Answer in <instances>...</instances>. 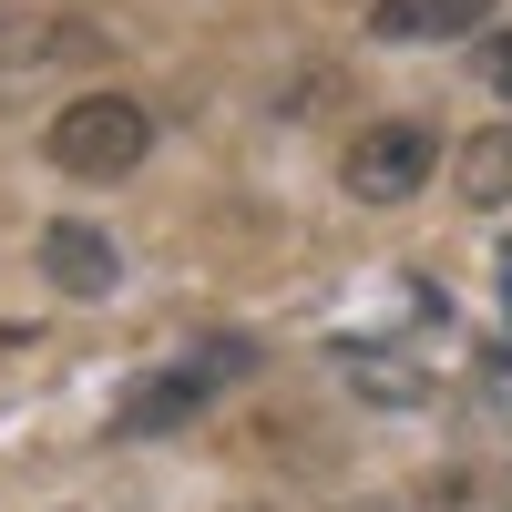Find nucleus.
Instances as JSON below:
<instances>
[{
	"label": "nucleus",
	"mask_w": 512,
	"mask_h": 512,
	"mask_svg": "<svg viewBox=\"0 0 512 512\" xmlns=\"http://www.w3.org/2000/svg\"><path fill=\"white\" fill-rule=\"evenodd\" d=\"M41 154H52V175H72V185H123L154 154V113L134 93H72L52 113V134H41Z\"/></svg>",
	"instance_id": "obj_1"
},
{
	"label": "nucleus",
	"mask_w": 512,
	"mask_h": 512,
	"mask_svg": "<svg viewBox=\"0 0 512 512\" xmlns=\"http://www.w3.org/2000/svg\"><path fill=\"white\" fill-rule=\"evenodd\" d=\"M236 369H256V349H246V338H216V349H195V359H175V369H154L144 390L123 400V431H134V441L185 431V420H205V410H216V390H236Z\"/></svg>",
	"instance_id": "obj_3"
},
{
	"label": "nucleus",
	"mask_w": 512,
	"mask_h": 512,
	"mask_svg": "<svg viewBox=\"0 0 512 512\" xmlns=\"http://www.w3.org/2000/svg\"><path fill=\"white\" fill-rule=\"evenodd\" d=\"M492 21V0H369V41H390V52H410V41H472Z\"/></svg>",
	"instance_id": "obj_6"
},
{
	"label": "nucleus",
	"mask_w": 512,
	"mask_h": 512,
	"mask_svg": "<svg viewBox=\"0 0 512 512\" xmlns=\"http://www.w3.org/2000/svg\"><path fill=\"white\" fill-rule=\"evenodd\" d=\"M482 82H492V93L512 103V31H492V52H482Z\"/></svg>",
	"instance_id": "obj_8"
},
{
	"label": "nucleus",
	"mask_w": 512,
	"mask_h": 512,
	"mask_svg": "<svg viewBox=\"0 0 512 512\" xmlns=\"http://www.w3.org/2000/svg\"><path fill=\"white\" fill-rule=\"evenodd\" d=\"M41 277H52V297H113V287H123V256H113L103 226L62 216L52 236H41Z\"/></svg>",
	"instance_id": "obj_5"
},
{
	"label": "nucleus",
	"mask_w": 512,
	"mask_h": 512,
	"mask_svg": "<svg viewBox=\"0 0 512 512\" xmlns=\"http://www.w3.org/2000/svg\"><path fill=\"white\" fill-rule=\"evenodd\" d=\"M431 175H441V134L420 113L369 123V134H349V154H338V185H349L359 205H410Z\"/></svg>",
	"instance_id": "obj_2"
},
{
	"label": "nucleus",
	"mask_w": 512,
	"mask_h": 512,
	"mask_svg": "<svg viewBox=\"0 0 512 512\" xmlns=\"http://www.w3.org/2000/svg\"><path fill=\"white\" fill-rule=\"evenodd\" d=\"M246 512H256V502H246Z\"/></svg>",
	"instance_id": "obj_9"
},
{
	"label": "nucleus",
	"mask_w": 512,
	"mask_h": 512,
	"mask_svg": "<svg viewBox=\"0 0 512 512\" xmlns=\"http://www.w3.org/2000/svg\"><path fill=\"white\" fill-rule=\"evenodd\" d=\"M113 41L103 21H62V11H0V93H21L41 72H72V62H103Z\"/></svg>",
	"instance_id": "obj_4"
},
{
	"label": "nucleus",
	"mask_w": 512,
	"mask_h": 512,
	"mask_svg": "<svg viewBox=\"0 0 512 512\" xmlns=\"http://www.w3.org/2000/svg\"><path fill=\"white\" fill-rule=\"evenodd\" d=\"M461 195L472 205H512V123H492V134L461 144Z\"/></svg>",
	"instance_id": "obj_7"
}]
</instances>
